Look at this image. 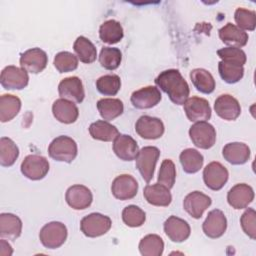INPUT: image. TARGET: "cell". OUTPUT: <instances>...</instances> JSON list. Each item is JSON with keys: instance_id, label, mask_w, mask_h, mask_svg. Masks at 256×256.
Returning a JSON list of instances; mask_svg holds the SVG:
<instances>
[{"instance_id": "cell-1", "label": "cell", "mask_w": 256, "mask_h": 256, "mask_svg": "<svg viewBox=\"0 0 256 256\" xmlns=\"http://www.w3.org/2000/svg\"><path fill=\"white\" fill-rule=\"evenodd\" d=\"M155 84L169 96L174 104L183 105L189 98V85L176 69L162 71L156 77Z\"/></svg>"}, {"instance_id": "cell-2", "label": "cell", "mask_w": 256, "mask_h": 256, "mask_svg": "<svg viewBox=\"0 0 256 256\" xmlns=\"http://www.w3.org/2000/svg\"><path fill=\"white\" fill-rule=\"evenodd\" d=\"M78 148L74 139L61 135L52 140L48 147L49 156L59 162L71 163L77 156Z\"/></svg>"}, {"instance_id": "cell-3", "label": "cell", "mask_w": 256, "mask_h": 256, "mask_svg": "<svg viewBox=\"0 0 256 256\" xmlns=\"http://www.w3.org/2000/svg\"><path fill=\"white\" fill-rule=\"evenodd\" d=\"M67 234V228L63 223L52 221L41 228L39 239L45 248L56 249L64 244Z\"/></svg>"}, {"instance_id": "cell-4", "label": "cell", "mask_w": 256, "mask_h": 256, "mask_svg": "<svg viewBox=\"0 0 256 256\" xmlns=\"http://www.w3.org/2000/svg\"><path fill=\"white\" fill-rule=\"evenodd\" d=\"M112 225L111 219L101 213H91L82 218L80 229L82 233L90 238H95L106 234Z\"/></svg>"}, {"instance_id": "cell-5", "label": "cell", "mask_w": 256, "mask_h": 256, "mask_svg": "<svg viewBox=\"0 0 256 256\" xmlns=\"http://www.w3.org/2000/svg\"><path fill=\"white\" fill-rule=\"evenodd\" d=\"M159 156L160 150L155 146H145L139 150L136 157V167L147 183H149L154 176V170Z\"/></svg>"}, {"instance_id": "cell-6", "label": "cell", "mask_w": 256, "mask_h": 256, "mask_svg": "<svg viewBox=\"0 0 256 256\" xmlns=\"http://www.w3.org/2000/svg\"><path fill=\"white\" fill-rule=\"evenodd\" d=\"M189 136L193 144L201 149H209L216 142V130L206 121L195 122L189 129Z\"/></svg>"}, {"instance_id": "cell-7", "label": "cell", "mask_w": 256, "mask_h": 256, "mask_svg": "<svg viewBox=\"0 0 256 256\" xmlns=\"http://www.w3.org/2000/svg\"><path fill=\"white\" fill-rule=\"evenodd\" d=\"M20 169L26 178L30 180H41L49 171V162L44 156L31 154L24 158Z\"/></svg>"}, {"instance_id": "cell-8", "label": "cell", "mask_w": 256, "mask_h": 256, "mask_svg": "<svg viewBox=\"0 0 256 256\" xmlns=\"http://www.w3.org/2000/svg\"><path fill=\"white\" fill-rule=\"evenodd\" d=\"M29 82L28 72L13 65L6 66L0 75V83L7 90L24 89Z\"/></svg>"}, {"instance_id": "cell-9", "label": "cell", "mask_w": 256, "mask_h": 256, "mask_svg": "<svg viewBox=\"0 0 256 256\" xmlns=\"http://www.w3.org/2000/svg\"><path fill=\"white\" fill-rule=\"evenodd\" d=\"M19 62L21 68L25 71L38 74L46 68L48 56L46 52L40 48H31L21 54Z\"/></svg>"}, {"instance_id": "cell-10", "label": "cell", "mask_w": 256, "mask_h": 256, "mask_svg": "<svg viewBox=\"0 0 256 256\" xmlns=\"http://www.w3.org/2000/svg\"><path fill=\"white\" fill-rule=\"evenodd\" d=\"M229 177L228 170L220 162H210L203 170V180L205 185L214 191L223 188Z\"/></svg>"}, {"instance_id": "cell-11", "label": "cell", "mask_w": 256, "mask_h": 256, "mask_svg": "<svg viewBox=\"0 0 256 256\" xmlns=\"http://www.w3.org/2000/svg\"><path fill=\"white\" fill-rule=\"evenodd\" d=\"M183 105L184 112L191 122L206 121L211 117V107L204 98L193 96L188 98Z\"/></svg>"}, {"instance_id": "cell-12", "label": "cell", "mask_w": 256, "mask_h": 256, "mask_svg": "<svg viewBox=\"0 0 256 256\" xmlns=\"http://www.w3.org/2000/svg\"><path fill=\"white\" fill-rule=\"evenodd\" d=\"M164 124L159 118L148 115L141 116L135 124L136 133L140 137L149 140L160 138L164 133Z\"/></svg>"}, {"instance_id": "cell-13", "label": "cell", "mask_w": 256, "mask_h": 256, "mask_svg": "<svg viewBox=\"0 0 256 256\" xmlns=\"http://www.w3.org/2000/svg\"><path fill=\"white\" fill-rule=\"evenodd\" d=\"M138 191V183L136 179L129 174H121L117 176L111 185L113 196L119 200H129L136 196Z\"/></svg>"}, {"instance_id": "cell-14", "label": "cell", "mask_w": 256, "mask_h": 256, "mask_svg": "<svg viewBox=\"0 0 256 256\" xmlns=\"http://www.w3.org/2000/svg\"><path fill=\"white\" fill-rule=\"evenodd\" d=\"M65 200L71 208L75 210H83L91 205L93 201V195L88 187L76 184L70 186L67 189Z\"/></svg>"}, {"instance_id": "cell-15", "label": "cell", "mask_w": 256, "mask_h": 256, "mask_svg": "<svg viewBox=\"0 0 256 256\" xmlns=\"http://www.w3.org/2000/svg\"><path fill=\"white\" fill-rule=\"evenodd\" d=\"M58 93L61 98L76 103H81L85 97L82 81L76 76L62 79L58 85Z\"/></svg>"}, {"instance_id": "cell-16", "label": "cell", "mask_w": 256, "mask_h": 256, "mask_svg": "<svg viewBox=\"0 0 256 256\" xmlns=\"http://www.w3.org/2000/svg\"><path fill=\"white\" fill-rule=\"evenodd\" d=\"M162 98L160 90L155 86L142 87L131 95V103L138 109H149L156 106Z\"/></svg>"}, {"instance_id": "cell-17", "label": "cell", "mask_w": 256, "mask_h": 256, "mask_svg": "<svg viewBox=\"0 0 256 256\" xmlns=\"http://www.w3.org/2000/svg\"><path fill=\"white\" fill-rule=\"evenodd\" d=\"M211 203L212 200L208 195L200 191H193L184 198L183 208L191 217L199 219Z\"/></svg>"}, {"instance_id": "cell-18", "label": "cell", "mask_w": 256, "mask_h": 256, "mask_svg": "<svg viewBox=\"0 0 256 256\" xmlns=\"http://www.w3.org/2000/svg\"><path fill=\"white\" fill-rule=\"evenodd\" d=\"M227 228V219L224 213L219 209L210 211L203 222L202 229L204 234L212 239L221 237Z\"/></svg>"}, {"instance_id": "cell-19", "label": "cell", "mask_w": 256, "mask_h": 256, "mask_svg": "<svg viewBox=\"0 0 256 256\" xmlns=\"http://www.w3.org/2000/svg\"><path fill=\"white\" fill-rule=\"evenodd\" d=\"M214 110L220 118L228 121L237 119L241 113V107L238 100L229 94L218 96L214 103Z\"/></svg>"}, {"instance_id": "cell-20", "label": "cell", "mask_w": 256, "mask_h": 256, "mask_svg": "<svg viewBox=\"0 0 256 256\" xmlns=\"http://www.w3.org/2000/svg\"><path fill=\"white\" fill-rule=\"evenodd\" d=\"M254 199V191L251 186L245 183L234 185L227 193L228 204L234 209H244Z\"/></svg>"}, {"instance_id": "cell-21", "label": "cell", "mask_w": 256, "mask_h": 256, "mask_svg": "<svg viewBox=\"0 0 256 256\" xmlns=\"http://www.w3.org/2000/svg\"><path fill=\"white\" fill-rule=\"evenodd\" d=\"M164 232L167 237L173 242H183L190 236V226L187 221L177 216H170L164 222Z\"/></svg>"}, {"instance_id": "cell-22", "label": "cell", "mask_w": 256, "mask_h": 256, "mask_svg": "<svg viewBox=\"0 0 256 256\" xmlns=\"http://www.w3.org/2000/svg\"><path fill=\"white\" fill-rule=\"evenodd\" d=\"M113 151L121 160L132 161L136 159L139 148L137 142L130 135L119 134L113 140Z\"/></svg>"}, {"instance_id": "cell-23", "label": "cell", "mask_w": 256, "mask_h": 256, "mask_svg": "<svg viewBox=\"0 0 256 256\" xmlns=\"http://www.w3.org/2000/svg\"><path fill=\"white\" fill-rule=\"evenodd\" d=\"M52 113L56 120L64 124L74 123L79 116V110L76 104L64 98H59L54 101Z\"/></svg>"}, {"instance_id": "cell-24", "label": "cell", "mask_w": 256, "mask_h": 256, "mask_svg": "<svg viewBox=\"0 0 256 256\" xmlns=\"http://www.w3.org/2000/svg\"><path fill=\"white\" fill-rule=\"evenodd\" d=\"M219 37L222 42L229 47L241 48L248 42V34L237 27L235 24L227 23L225 26L219 29Z\"/></svg>"}, {"instance_id": "cell-25", "label": "cell", "mask_w": 256, "mask_h": 256, "mask_svg": "<svg viewBox=\"0 0 256 256\" xmlns=\"http://www.w3.org/2000/svg\"><path fill=\"white\" fill-rule=\"evenodd\" d=\"M250 148L242 142H231L223 147L224 159L233 165H242L250 158Z\"/></svg>"}, {"instance_id": "cell-26", "label": "cell", "mask_w": 256, "mask_h": 256, "mask_svg": "<svg viewBox=\"0 0 256 256\" xmlns=\"http://www.w3.org/2000/svg\"><path fill=\"white\" fill-rule=\"evenodd\" d=\"M143 195L146 201L158 207H166L172 201V195L169 189L159 183L147 185L143 190Z\"/></svg>"}, {"instance_id": "cell-27", "label": "cell", "mask_w": 256, "mask_h": 256, "mask_svg": "<svg viewBox=\"0 0 256 256\" xmlns=\"http://www.w3.org/2000/svg\"><path fill=\"white\" fill-rule=\"evenodd\" d=\"M22 232L21 219L12 213L0 214V236L3 239L15 240Z\"/></svg>"}, {"instance_id": "cell-28", "label": "cell", "mask_w": 256, "mask_h": 256, "mask_svg": "<svg viewBox=\"0 0 256 256\" xmlns=\"http://www.w3.org/2000/svg\"><path fill=\"white\" fill-rule=\"evenodd\" d=\"M97 109L105 121H110L120 116L124 111L123 102L117 98H102L97 102Z\"/></svg>"}, {"instance_id": "cell-29", "label": "cell", "mask_w": 256, "mask_h": 256, "mask_svg": "<svg viewBox=\"0 0 256 256\" xmlns=\"http://www.w3.org/2000/svg\"><path fill=\"white\" fill-rule=\"evenodd\" d=\"M89 133L93 139L104 142H110L119 135L118 129L105 120L93 122L89 126Z\"/></svg>"}, {"instance_id": "cell-30", "label": "cell", "mask_w": 256, "mask_h": 256, "mask_svg": "<svg viewBox=\"0 0 256 256\" xmlns=\"http://www.w3.org/2000/svg\"><path fill=\"white\" fill-rule=\"evenodd\" d=\"M124 35L123 27L120 22L110 19L101 24L99 28V37L102 42L115 44L122 40Z\"/></svg>"}, {"instance_id": "cell-31", "label": "cell", "mask_w": 256, "mask_h": 256, "mask_svg": "<svg viewBox=\"0 0 256 256\" xmlns=\"http://www.w3.org/2000/svg\"><path fill=\"white\" fill-rule=\"evenodd\" d=\"M190 79L195 88L203 94H210L215 89V80L212 74L203 68L193 69L190 72Z\"/></svg>"}, {"instance_id": "cell-32", "label": "cell", "mask_w": 256, "mask_h": 256, "mask_svg": "<svg viewBox=\"0 0 256 256\" xmlns=\"http://www.w3.org/2000/svg\"><path fill=\"white\" fill-rule=\"evenodd\" d=\"M21 109V100L12 94H3L0 97V121H11Z\"/></svg>"}, {"instance_id": "cell-33", "label": "cell", "mask_w": 256, "mask_h": 256, "mask_svg": "<svg viewBox=\"0 0 256 256\" xmlns=\"http://www.w3.org/2000/svg\"><path fill=\"white\" fill-rule=\"evenodd\" d=\"M73 49L77 58L86 64L93 63L97 58V49L94 44L86 37L79 36L73 44Z\"/></svg>"}, {"instance_id": "cell-34", "label": "cell", "mask_w": 256, "mask_h": 256, "mask_svg": "<svg viewBox=\"0 0 256 256\" xmlns=\"http://www.w3.org/2000/svg\"><path fill=\"white\" fill-rule=\"evenodd\" d=\"M179 160L183 170L189 174L198 172L202 168L204 162L203 155L193 148H187L183 150L180 153Z\"/></svg>"}, {"instance_id": "cell-35", "label": "cell", "mask_w": 256, "mask_h": 256, "mask_svg": "<svg viewBox=\"0 0 256 256\" xmlns=\"http://www.w3.org/2000/svg\"><path fill=\"white\" fill-rule=\"evenodd\" d=\"M164 250V242L157 234H148L139 242V251L143 256H161Z\"/></svg>"}, {"instance_id": "cell-36", "label": "cell", "mask_w": 256, "mask_h": 256, "mask_svg": "<svg viewBox=\"0 0 256 256\" xmlns=\"http://www.w3.org/2000/svg\"><path fill=\"white\" fill-rule=\"evenodd\" d=\"M19 156V148L8 137L0 139V164L3 167L12 166Z\"/></svg>"}, {"instance_id": "cell-37", "label": "cell", "mask_w": 256, "mask_h": 256, "mask_svg": "<svg viewBox=\"0 0 256 256\" xmlns=\"http://www.w3.org/2000/svg\"><path fill=\"white\" fill-rule=\"evenodd\" d=\"M218 71L220 77L229 84H234L240 81L244 75L243 66L229 63L225 61H220L218 64Z\"/></svg>"}, {"instance_id": "cell-38", "label": "cell", "mask_w": 256, "mask_h": 256, "mask_svg": "<svg viewBox=\"0 0 256 256\" xmlns=\"http://www.w3.org/2000/svg\"><path fill=\"white\" fill-rule=\"evenodd\" d=\"M121 87V80L118 75L108 74L99 77L96 80L97 90L105 96H114L118 93Z\"/></svg>"}, {"instance_id": "cell-39", "label": "cell", "mask_w": 256, "mask_h": 256, "mask_svg": "<svg viewBox=\"0 0 256 256\" xmlns=\"http://www.w3.org/2000/svg\"><path fill=\"white\" fill-rule=\"evenodd\" d=\"M122 61V53L115 47H103L100 51L99 62L107 70L117 69Z\"/></svg>"}, {"instance_id": "cell-40", "label": "cell", "mask_w": 256, "mask_h": 256, "mask_svg": "<svg viewBox=\"0 0 256 256\" xmlns=\"http://www.w3.org/2000/svg\"><path fill=\"white\" fill-rule=\"evenodd\" d=\"M122 220L129 227H140L146 220V214L140 207L128 205L122 211Z\"/></svg>"}, {"instance_id": "cell-41", "label": "cell", "mask_w": 256, "mask_h": 256, "mask_svg": "<svg viewBox=\"0 0 256 256\" xmlns=\"http://www.w3.org/2000/svg\"><path fill=\"white\" fill-rule=\"evenodd\" d=\"M53 64L60 73L71 72L78 67V58L68 51H62L55 55Z\"/></svg>"}, {"instance_id": "cell-42", "label": "cell", "mask_w": 256, "mask_h": 256, "mask_svg": "<svg viewBox=\"0 0 256 256\" xmlns=\"http://www.w3.org/2000/svg\"><path fill=\"white\" fill-rule=\"evenodd\" d=\"M176 168L171 159H164L158 173V183L171 189L175 184Z\"/></svg>"}, {"instance_id": "cell-43", "label": "cell", "mask_w": 256, "mask_h": 256, "mask_svg": "<svg viewBox=\"0 0 256 256\" xmlns=\"http://www.w3.org/2000/svg\"><path fill=\"white\" fill-rule=\"evenodd\" d=\"M236 26L242 30L253 31L256 26V13L255 11L245 8H237L234 13Z\"/></svg>"}, {"instance_id": "cell-44", "label": "cell", "mask_w": 256, "mask_h": 256, "mask_svg": "<svg viewBox=\"0 0 256 256\" xmlns=\"http://www.w3.org/2000/svg\"><path fill=\"white\" fill-rule=\"evenodd\" d=\"M218 56L221 58V61L234 63L240 66H244L246 63V54L245 52L236 47H225L217 51Z\"/></svg>"}, {"instance_id": "cell-45", "label": "cell", "mask_w": 256, "mask_h": 256, "mask_svg": "<svg viewBox=\"0 0 256 256\" xmlns=\"http://www.w3.org/2000/svg\"><path fill=\"white\" fill-rule=\"evenodd\" d=\"M241 227L246 235L251 239H256V212L253 208H248L240 218Z\"/></svg>"}, {"instance_id": "cell-46", "label": "cell", "mask_w": 256, "mask_h": 256, "mask_svg": "<svg viewBox=\"0 0 256 256\" xmlns=\"http://www.w3.org/2000/svg\"><path fill=\"white\" fill-rule=\"evenodd\" d=\"M13 250L11 245L5 240V239H1L0 241V255L1 256H10L12 255Z\"/></svg>"}]
</instances>
